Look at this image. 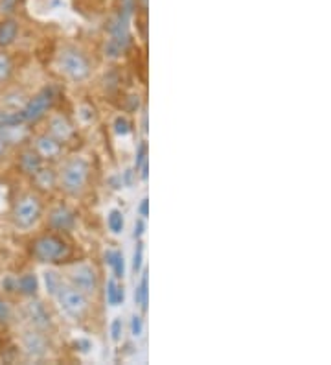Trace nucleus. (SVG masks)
I'll return each instance as SVG.
<instances>
[{
    "instance_id": "nucleus-1",
    "label": "nucleus",
    "mask_w": 331,
    "mask_h": 365,
    "mask_svg": "<svg viewBox=\"0 0 331 365\" xmlns=\"http://www.w3.org/2000/svg\"><path fill=\"white\" fill-rule=\"evenodd\" d=\"M31 253L39 262L44 264H56L63 262L70 257V247L66 245V242H63L61 238L52 235L41 236L33 242L31 245Z\"/></svg>"
},
{
    "instance_id": "nucleus-2",
    "label": "nucleus",
    "mask_w": 331,
    "mask_h": 365,
    "mask_svg": "<svg viewBox=\"0 0 331 365\" xmlns=\"http://www.w3.org/2000/svg\"><path fill=\"white\" fill-rule=\"evenodd\" d=\"M88 174H90V166H88L87 160L81 159V157H74L63 166L61 178H59L61 188L72 196L80 194L87 185Z\"/></svg>"
},
{
    "instance_id": "nucleus-3",
    "label": "nucleus",
    "mask_w": 331,
    "mask_h": 365,
    "mask_svg": "<svg viewBox=\"0 0 331 365\" xmlns=\"http://www.w3.org/2000/svg\"><path fill=\"white\" fill-rule=\"evenodd\" d=\"M58 67L72 81H83L90 74V63L80 50L75 48H63L59 52Z\"/></svg>"
},
{
    "instance_id": "nucleus-4",
    "label": "nucleus",
    "mask_w": 331,
    "mask_h": 365,
    "mask_svg": "<svg viewBox=\"0 0 331 365\" xmlns=\"http://www.w3.org/2000/svg\"><path fill=\"white\" fill-rule=\"evenodd\" d=\"M63 312L70 316L72 319H81L88 310V299L83 292H80L74 286H61L56 294Z\"/></svg>"
},
{
    "instance_id": "nucleus-5",
    "label": "nucleus",
    "mask_w": 331,
    "mask_h": 365,
    "mask_svg": "<svg viewBox=\"0 0 331 365\" xmlns=\"http://www.w3.org/2000/svg\"><path fill=\"white\" fill-rule=\"evenodd\" d=\"M41 201L39 197L33 194H26L15 203L14 207V222L17 227L21 229H30L31 225H36L37 220L41 216Z\"/></svg>"
},
{
    "instance_id": "nucleus-6",
    "label": "nucleus",
    "mask_w": 331,
    "mask_h": 365,
    "mask_svg": "<svg viewBox=\"0 0 331 365\" xmlns=\"http://www.w3.org/2000/svg\"><path fill=\"white\" fill-rule=\"evenodd\" d=\"M53 102V91L52 89H43L39 94H36L33 98L26 100L24 107L21 109L22 120L26 124H36L43 118L48 109L52 107Z\"/></svg>"
},
{
    "instance_id": "nucleus-7",
    "label": "nucleus",
    "mask_w": 331,
    "mask_h": 365,
    "mask_svg": "<svg viewBox=\"0 0 331 365\" xmlns=\"http://www.w3.org/2000/svg\"><path fill=\"white\" fill-rule=\"evenodd\" d=\"M72 286L83 292L85 295H94L98 289V277L90 264H75L68 272Z\"/></svg>"
},
{
    "instance_id": "nucleus-8",
    "label": "nucleus",
    "mask_w": 331,
    "mask_h": 365,
    "mask_svg": "<svg viewBox=\"0 0 331 365\" xmlns=\"http://www.w3.org/2000/svg\"><path fill=\"white\" fill-rule=\"evenodd\" d=\"M129 21H131V17H127V15H124L122 11H118L115 17L110 19L109 26H107V30H109V39L115 41L116 45L122 50H127L129 43H131V36H129Z\"/></svg>"
},
{
    "instance_id": "nucleus-9",
    "label": "nucleus",
    "mask_w": 331,
    "mask_h": 365,
    "mask_svg": "<svg viewBox=\"0 0 331 365\" xmlns=\"http://www.w3.org/2000/svg\"><path fill=\"white\" fill-rule=\"evenodd\" d=\"M22 351L31 360H41L48 352V339L41 334V330H30L22 336Z\"/></svg>"
},
{
    "instance_id": "nucleus-10",
    "label": "nucleus",
    "mask_w": 331,
    "mask_h": 365,
    "mask_svg": "<svg viewBox=\"0 0 331 365\" xmlns=\"http://www.w3.org/2000/svg\"><path fill=\"white\" fill-rule=\"evenodd\" d=\"M24 312H26L28 321H30L33 329L37 330H46L52 325V317H50V312L46 310L39 299H30L24 307Z\"/></svg>"
},
{
    "instance_id": "nucleus-11",
    "label": "nucleus",
    "mask_w": 331,
    "mask_h": 365,
    "mask_svg": "<svg viewBox=\"0 0 331 365\" xmlns=\"http://www.w3.org/2000/svg\"><path fill=\"white\" fill-rule=\"evenodd\" d=\"M48 223L50 227L58 229V231H72L75 227V214L68 207L59 205L50 212Z\"/></svg>"
},
{
    "instance_id": "nucleus-12",
    "label": "nucleus",
    "mask_w": 331,
    "mask_h": 365,
    "mask_svg": "<svg viewBox=\"0 0 331 365\" xmlns=\"http://www.w3.org/2000/svg\"><path fill=\"white\" fill-rule=\"evenodd\" d=\"M30 137V131H28L26 124L21 122V124H6L0 125V140L8 146H17V144H22L26 138Z\"/></svg>"
},
{
    "instance_id": "nucleus-13",
    "label": "nucleus",
    "mask_w": 331,
    "mask_h": 365,
    "mask_svg": "<svg viewBox=\"0 0 331 365\" xmlns=\"http://www.w3.org/2000/svg\"><path fill=\"white\" fill-rule=\"evenodd\" d=\"M36 152L43 159H58L61 153V144L52 135H41L36 138Z\"/></svg>"
},
{
    "instance_id": "nucleus-14",
    "label": "nucleus",
    "mask_w": 331,
    "mask_h": 365,
    "mask_svg": "<svg viewBox=\"0 0 331 365\" xmlns=\"http://www.w3.org/2000/svg\"><path fill=\"white\" fill-rule=\"evenodd\" d=\"M50 135H52L56 140L59 143H66V140H70L72 135H74V128L68 120H66L65 116L58 115L50 118Z\"/></svg>"
},
{
    "instance_id": "nucleus-15",
    "label": "nucleus",
    "mask_w": 331,
    "mask_h": 365,
    "mask_svg": "<svg viewBox=\"0 0 331 365\" xmlns=\"http://www.w3.org/2000/svg\"><path fill=\"white\" fill-rule=\"evenodd\" d=\"M19 166H21L24 174L36 175L43 168V157L37 152H33V150H26V152H22L21 157H19Z\"/></svg>"
},
{
    "instance_id": "nucleus-16",
    "label": "nucleus",
    "mask_w": 331,
    "mask_h": 365,
    "mask_svg": "<svg viewBox=\"0 0 331 365\" xmlns=\"http://www.w3.org/2000/svg\"><path fill=\"white\" fill-rule=\"evenodd\" d=\"M19 36V24L15 23L14 19H8L4 23L0 24V48L14 45L15 39Z\"/></svg>"
},
{
    "instance_id": "nucleus-17",
    "label": "nucleus",
    "mask_w": 331,
    "mask_h": 365,
    "mask_svg": "<svg viewBox=\"0 0 331 365\" xmlns=\"http://www.w3.org/2000/svg\"><path fill=\"white\" fill-rule=\"evenodd\" d=\"M39 289V281L33 273H24V275L17 277V292L26 297H33Z\"/></svg>"
},
{
    "instance_id": "nucleus-18",
    "label": "nucleus",
    "mask_w": 331,
    "mask_h": 365,
    "mask_svg": "<svg viewBox=\"0 0 331 365\" xmlns=\"http://www.w3.org/2000/svg\"><path fill=\"white\" fill-rule=\"evenodd\" d=\"M33 181H36V185L41 190H50V188L56 187L58 175H56V172H53L52 168H41L39 172L33 175Z\"/></svg>"
},
{
    "instance_id": "nucleus-19",
    "label": "nucleus",
    "mask_w": 331,
    "mask_h": 365,
    "mask_svg": "<svg viewBox=\"0 0 331 365\" xmlns=\"http://www.w3.org/2000/svg\"><path fill=\"white\" fill-rule=\"evenodd\" d=\"M105 262L112 267V272H115V277L118 279H124L125 277V260L124 255L120 253V251H107L105 253Z\"/></svg>"
},
{
    "instance_id": "nucleus-20",
    "label": "nucleus",
    "mask_w": 331,
    "mask_h": 365,
    "mask_svg": "<svg viewBox=\"0 0 331 365\" xmlns=\"http://www.w3.org/2000/svg\"><path fill=\"white\" fill-rule=\"evenodd\" d=\"M125 299V292L122 286L116 284L115 279H109L107 281V303L110 307H116V304H122Z\"/></svg>"
},
{
    "instance_id": "nucleus-21",
    "label": "nucleus",
    "mask_w": 331,
    "mask_h": 365,
    "mask_svg": "<svg viewBox=\"0 0 331 365\" xmlns=\"http://www.w3.org/2000/svg\"><path fill=\"white\" fill-rule=\"evenodd\" d=\"M44 284H46V294L56 297V294L59 292V288L63 286L61 282V275H59L56 269H48V272H44Z\"/></svg>"
},
{
    "instance_id": "nucleus-22",
    "label": "nucleus",
    "mask_w": 331,
    "mask_h": 365,
    "mask_svg": "<svg viewBox=\"0 0 331 365\" xmlns=\"http://www.w3.org/2000/svg\"><path fill=\"white\" fill-rule=\"evenodd\" d=\"M147 299H149V292H147V273H144L140 286H137V289H135V303L140 304L142 310H146Z\"/></svg>"
},
{
    "instance_id": "nucleus-23",
    "label": "nucleus",
    "mask_w": 331,
    "mask_h": 365,
    "mask_svg": "<svg viewBox=\"0 0 331 365\" xmlns=\"http://www.w3.org/2000/svg\"><path fill=\"white\" fill-rule=\"evenodd\" d=\"M11 74H14V61L8 53L0 52V85L6 83L11 78Z\"/></svg>"
},
{
    "instance_id": "nucleus-24",
    "label": "nucleus",
    "mask_w": 331,
    "mask_h": 365,
    "mask_svg": "<svg viewBox=\"0 0 331 365\" xmlns=\"http://www.w3.org/2000/svg\"><path fill=\"white\" fill-rule=\"evenodd\" d=\"M107 225H109L110 232L120 235V232L124 231V227H125L124 214L120 212V210H110L109 218H107Z\"/></svg>"
},
{
    "instance_id": "nucleus-25",
    "label": "nucleus",
    "mask_w": 331,
    "mask_h": 365,
    "mask_svg": "<svg viewBox=\"0 0 331 365\" xmlns=\"http://www.w3.org/2000/svg\"><path fill=\"white\" fill-rule=\"evenodd\" d=\"M24 103H26V98H24V94L19 93V91L6 94L4 106L8 107V109H11V111H21L22 107H24Z\"/></svg>"
},
{
    "instance_id": "nucleus-26",
    "label": "nucleus",
    "mask_w": 331,
    "mask_h": 365,
    "mask_svg": "<svg viewBox=\"0 0 331 365\" xmlns=\"http://www.w3.org/2000/svg\"><path fill=\"white\" fill-rule=\"evenodd\" d=\"M115 131H116V135H122V137H125V135L131 133V124H129V120L125 118V116H116Z\"/></svg>"
},
{
    "instance_id": "nucleus-27",
    "label": "nucleus",
    "mask_w": 331,
    "mask_h": 365,
    "mask_svg": "<svg viewBox=\"0 0 331 365\" xmlns=\"http://www.w3.org/2000/svg\"><path fill=\"white\" fill-rule=\"evenodd\" d=\"M103 52H105V58H109V59H118L120 56H122V52H124V50L120 48V46L116 45V43H115V41H112V39H107L105 48H103Z\"/></svg>"
},
{
    "instance_id": "nucleus-28",
    "label": "nucleus",
    "mask_w": 331,
    "mask_h": 365,
    "mask_svg": "<svg viewBox=\"0 0 331 365\" xmlns=\"http://www.w3.org/2000/svg\"><path fill=\"white\" fill-rule=\"evenodd\" d=\"M11 317H14V310H11V307H9L8 301H4V299H0V323H9L11 321Z\"/></svg>"
},
{
    "instance_id": "nucleus-29",
    "label": "nucleus",
    "mask_w": 331,
    "mask_h": 365,
    "mask_svg": "<svg viewBox=\"0 0 331 365\" xmlns=\"http://www.w3.org/2000/svg\"><path fill=\"white\" fill-rule=\"evenodd\" d=\"M122 332H124V323H122L120 317H116V319L112 321V325H110V338H112V341H120Z\"/></svg>"
},
{
    "instance_id": "nucleus-30",
    "label": "nucleus",
    "mask_w": 331,
    "mask_h": 365,
    "mask_svg": "<svg viewBox=\"0 0 331 365\" xmlns=\"http://www.w3.org/2000/svg\"><path fill=\"white\" fill-rule=\"evenodd\" d=\"M142 332H144V321H142L140 316H132L131 317V334L135 338H140Z\"/></svg>"
},
{
    "instance_id": "nucleus-31",
    "label": "nucleus",
    "mask_w": 331,
    "mask_h": 365,
    "mask_svg": "<svg viewBox=\"0 0 331 365\" xmlns=\"http://www.w3.org/2000/svg\"><path fill=\"white\" fill-rule=\"evenodd\" d=\"M142 259H144V247H142V244H137V251H135V257H132V272L135 273L142 269Z\"/></svg>"
},
{
    "instance_id": "nucleus-32",
    "label": "nucleus",
    "mask_w": 331,
    "mask_h": 365,
    "mask_svg": "<svg viewBox=\"0 0 331 365\" xmlns=\"http://www.w3.org/2000/svg\"><path fill=\"white\" fill-rule=\"evenodd\" d=\"M146 159H147V146L146 143H142L137 150V159H135V170H137V172L140 170L142 163H144Z\"/></svg>"
},
{
    "instance_id": "nucleus-33",
    "label": "nucleus",
    "mask_w": 331,
    "mask_h": 365,
    "mask_svg": "<svg viewBox=\"0 0 331 365\" xmlns=\"http://www.w3.org/2000/svg\"><path fill=\"white\" fill-rule=\"evenodd\" d=\"M2 288L9 292V294L17 292V277H6L4 281H2Z\"/></svg>"
},
{
    "instance_id": "nucleus-34",
    "label": "nucleus",
    "mask_w": 331,
    "mask_h": 365,
    "mask_svg": "<svg viewBox=\"0 0 331 365\" xmlns=\"http://www.w3.org/2000/svg\"><path fill=\"white\" fill-rule=\"evenodd\" d=\"M132 9H135V0H122V8H120V11H122V14L127 15V17H131Z\"/></svg>"
},
{
    "instance_id": "nucleus-35",
    "label": "nucleus",
    "mask_w": 331,
    "mask_h": 365,
    "mask_svg": "<svg viewBox=\"0 0 331 365\" xmlns=\"http://www.w3.org/2000/svg\"><path fill=\"white\" fill-rule=\"evenodd\" d=\"M19 0H0V8H2V11L4 14H11L15 9V6H17Z\"/></svg>"
},
{
    "instance_id": "nucleus-36",
    "label": "nucleus",
    "mask_w": 331,
    "mask_h": 365,
    "mask_svg": "<svg viewBox=\"0 0 331 365\" xmlns=\"http://www.w3.org/2000/svg\"><path fill=\"white\" fill-rule=\"evenodd\" d=\"M138 214H140L142 218H147V214H149V200H142V203L138 205Z\"/></svg>"
},
{
    "instance_id": "nucleus-37",
    "label": "nucleus",
    "mask_w": 331,
    "mask_h": 365,
    "mask_svg": "<svg viewBox=\"0 0 331 365\" xmlns=\"http://www.w3.org/2000/svg\"><path fill=\"white\" fill-rule=\"evenodd\" d=\"M144 229H146V225H144V220H138V222L135 223V238H142V235H144Z\"/></svg>"
},
{
    "instance_id": "nucleus-38",
    "label": "nucleus",
    "mask_w": 331,
    "mask_h": 365,
    "mask_svg": "<svg viewBox=\"0 0 331 365\" xmlns=\"http://www.w3.org/2000/svg\"><path fill=\"white\" fill-rule=\"evenodd\" d=\"M75 347L80 349L81 352H88V349L93 347V345H90L88 339H78V341H75Z\"/></svg>"
},
{
    "instance_id": "nucleus-39",
    "label": "nucleus",
    "mask_w": 331,
    "mask_h": 365,
    "mask_svg": "<svg viewBox=\"0 0 331 365\" xmlns=\"http://www.w3.org/2000/svg\"><path fill=\"white\" fill-rule=\"evenodd\" d=\"M6 148H8V146H6V144L2 143V140H0V159H2V157H4V153H6Z\"/></svg>"
}]
</instances>
